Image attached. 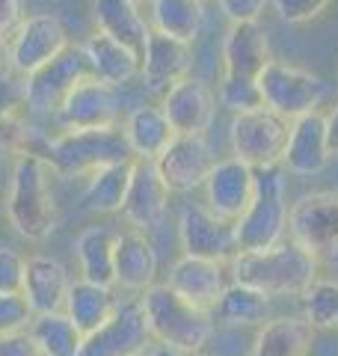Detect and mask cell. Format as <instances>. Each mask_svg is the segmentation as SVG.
Masks as SVG:
<instances>
[{
	"mask_svg": "<svg viewBox=\"0 0 338 356\" xmlns=\"http://www.w3.org/2000/svg\"><path fill=\"white\" fill-rule=\"evenodd\" d=\"M318 255L303 250L300 243L285 238L273 250L238 252L229 261V280L255 288L267 297H303L321 280Z\"/></svg>",
	"mask_w": 338,
	"mask_h": 356,
	"instance_id": "cell-1",
	"label": "cell"
},
{
	"mask_svg": "<svg viewBox=\"0 0 338 356\" xmlns=\"http://www.w3.org/2000/svg\"><path fill=\"white\" fill-rule=\"evenodd\" d=\"M54 170L36 152L15 158L6 193V217L13 229L27 241H45L56 229V196Z\"/></svg>",
	"mask_w": 338,
	"mask_h": 356,
	"instance_id": "cell-2",
	"label": "cell"
},
{
	"mask_svg": "<svg viewBox=\"0 0 338 356\" xmlns=\"http://www.w3.org/2000/svg\"><path fill=\"white\" fill-rule=\"evenodd\" d=\"M140 303L149 332L157 344L172 348L184 356H196L211 344L214 330H217L211 312L193 306L166 282H154L149 291H143Z\"/></svg>",
	"mask_w": 338,
	"mask_h": 356,
	"instance_id": "cell-3",
	"label": "cell"
},
{
	"mask_svg": "<svg viewBox=\"0 0 338 356\" xmlns=\"http://www.w3.org/2000/svg\"><path fill=\"white\" fill-rule=\"evenodd\" d=\"M288 172L285 166L255 170V196L243 217L234 222L241 252H264L288 238Z\"/></svg>",
	"mask_w": 338,
	"mask_h": 356,
	"instance_id": "cell-4",
	"label": "cell"
},
{
	"mask_svg": "<svg viewBox=\"0 0 338 356\" xmlns=\"http://www.w3.org/2000/svg\"><path fill=\"white\" fill-rule=\"evenodd\" d=\"M42 158L51 163L56 175L81 178L92 175L113 163H131L134 154L122 128L113 131H60L45 140Z\"/></svg>",
	"mask_w": 338,
	"mask_h": 356,
	"instance_id": "cell-5",
	"label": "cell"
},
{
	"mask_svg": "<svg viewBox=\"0 0 338 356\" xmlns=\"http://www.w3.org/2000/svg\"><path fill=\"white\" fill-rule=\"evenodd\" d=\"M258 86L264 95V107L288 122L314 113L323 98L330 95V83L323 77L279 60H273L258 74Z\"/></svg>",
	"mask_w": 338,
	"mask_h": 356,
	"instance_id": "cell-6",
	"label": "cell"
},
{
	"mask_svg": "<svg viewBox=\"0 0 338 356\" xmlns=\"http://www.w3.org/2000/svg\"><path fill=\"white\" fill-rule=\"evenodd\" d=\"M291 122L276 116L273 110H255V113L232 116L229 125V143H232V158L243 161L252 170L282 163V154L288 146Z\"/></svg>",
	"mask_w": 338,
	"mask_h": 356,
	"instance_id": "cell-7",
	"label": "cell"
},
{
	"mask_svg": "<svg viewBox=\"0 0 338 356\" xmlns=\"http://www.w3.org/2000/svg\"><path fill=\"white\" fill-rule=\"evenodd\" d=\"M86 77H92V72H89L83 44H69L56 60H51L48 65H42L39 72L24 77L27 107L33 113L56 116V110L72 95V89L81 81H86Z\"/></svg>",
	"mask_w": 338,
	"mask_h": 356,
	"instance_id": "cell-8",
	"label": "cell"
},
{
	"mask_svg": "<svg viewBox=\"0 0 338 356\" xmlns=\"http://www.w3.org/2000/svg\"><path fill=\"white\" fill-rule=\"evenodd\" d=\"M154 344L140 297L125 300L110 315L107 324L89 332L77 356H143Z\"/></svg>",
	"mask_w": 338,
	"mask_h": 356,
	"instance_id": "cell-9",
	"label": "cell"
},
{
	"mask_svg": "<svg viewBox=\"0 0 338 356\" xmlns=\"http://www.w3.org/2000/svg\"><path fill=\"white\" fill-rule=\"evenodd\" d=\"M288 238L312 255L338 250V193H306L288 211Z\"/></svg>",
	"mask_w": 338,
	"mask_h": 356,
	"instance_id": "cell-10",
	"label": "cell"
},
{
	"mask_svg": "<svg viewBox=\"0 0 338 356\" xmlns=\"http://www.w3.org/2000/svg\"><path fill=\"white\" fill-rule=\"evenodd\" d=\"M178 241H182L184 255L193 259H208L217 264H229L238 255V238H234V222L220 220L211 208L187 205L178 214Z\"/></svg>",
	"mask_w": 338,
	"mask_h": 356,
	"instance_id": "cell-11",
	"label": "cell"
},
{
	"mask_svg": "<svg viewBox=\"0 0 338 356\" xmlns=\"http://www.w3.org/2000/svg\"><path fill=\"white\" fill-rule=\"evenodd\" d=\"M119 116L122 110L116 89L95 77H86L72 89L54 122L60 131H113L119 128Z\"/></svg>",
	"mask_w": 338,
	"mask_h": 356,
	"instance_id": "cell-12",
	"label": "cell"
},
{
	"mask_svg": "<svg viewBox=\"0 0 338 356\" xmlns=\"http://www.w3.org/2000/svg\"><path fill=\"white\" fill-rule=\"evenodd\" d=\"M69 48V33L56 15H27L9 39V60L18 77H30Z\"/></svg>",
	"mask_w": 338,
	"mask_h": 356,
	"instance_id": "cell-13",
	"label": "cell"
},
{
	"mask_svg": "<svg viewBox=\"0 0 338 356\" xmlns=\"http://www.w3.org/2000/svg\"><path fill=\"white\" fill-rule=\"evenodd\" d=\"M154 163L166 178L169 191L190 193L196 187H205L214 163H217V154H214L205 134H175L169 149Z\"/></svg>",
	"mask_w": 338,
	"mask_h": 356,
	"instance_id": "cell-14",
	"label": "cell"
},
{
	"mask_svg": "<svg viewBox=\"0 0 338 356\" xmlns=\"http://www.w3.org/2000/svg\"><path fill=\"white\" fill-rule=\"evenodd\" d=\"M255 196V170L238 158H223L214 163L205 181V208L220 220L238 222Z\"/></svg>",
	"mask_w": 338,
	"mask_h": 356,
	"instance_id": "cell-15",
	"label": "cell"
},
{
	"mask_svg": "<svg viewBox=\"0 0 338 356\" xmlns=\"http://www.w3.org/2000/svg\"><path fill=\"white\" fill-rule=\"evenodd\" d=\"M169 191L166 178L161 175L154 161H134L131 163V184H128V196H125V214L131 229H154L161 226V220L169 211Z\"/></svg>",
	"mask_w": 338,
	"mask_h": 356,
	"instance_id": "cell-16",
	"label": "cell"
},
{
	"mask_svg": "<svg viewBox=\"0 0 338 356\" xmlns=\"http://www.w3.org/2000/svg\"><path fill=\"white\" fill-rule=\"evenodd\" d=\"M161 110L175 134H205L217 116V92L190 74L161 98Z\"/></svg>",
	"mask_w": 338,
	"mask_h": 356,
	"instance_id": "cell-17",
	"label": "cell"
},
{
	"mask_svg": "<svg viewBox=\"0 0 338 356\" xmlns=\"http://www.w3.org/2000/svg\"><path fill=\"white\" fill-rule=\"evenodd\" d=\"M190 69H193V51H190V44L161 36V33L152 30L149 42H145V51H143V63H140V81L145 83V89L163 98L178 81L190 77Z\"/></svg>",
	"mask_w": 338,
	"mask_h": 356,
	"instance_id": "cell-18",
	"label": "cell"
},
{
	"mask_svg": "<svg viewBox=\"0 0 338 356\" xmlns=\"http://www.w3.org/2000/svg\"><path fill=\"white\" fill-rule=\"evenodd\" d=\"M330 161L332 154H330V143H326V125H323L321 110L291 122L288 146H285V154H282L285 172L297 178H312V175H321L330 166Z\"/></svg>",
	"mask_w": 338,
	"mask_h": 356,
	"instance_id": "cell-19",
	"label": "cell"
},
{
	"mask_svg": "<svg viewBox=\"0 0 338 356\" xmlns=\"http://www.w3.org/2000/svg\"><path fill=\"white\" fill-rule=\"evenodd\" d=\"M229 270L225 264L208 261V259H193V255H182L169 264L166 285L178 291L184 300H190L199 309H214L223 291L229 288Z\"/></svg>",
	"mask_w": 338,
	"mask_h": 356,
	"instance_id": "cell-20",
	"label": "cell"
},
{
	"mask_svg": "<svg viewBox=\"0 0 338 356\" xmlns=\"http://www.w3.org/2000/svg\"><path fill=\"white\" fill-rule=\"evenodd\" d=\"M116 288L143 294L157 282V250L140 229H125L116 235Z\"/></svg>",
	"mask_w": 338,
	"mask_h": 356,
	"instance_id": "cell-21",
	"label": "cell"
},
{
	"mask_svg": "<svg viewBox=\"0 0 338 356\" xmlns=\"http://www.w3.org/2000/svg\"><path fill=\"white\" fill-rule=\"evenodd\" d=\"M223 74H238V77H252L258 81L270 63V39L261 24H232L223 36Z\"/></svg>",
	"mask_w": 338,
	"mask_h": 356,
	"instance_id": "cell-22",
	"label": "cell"
},
{
	"mask_svg": "<svg viewBox=\"0 0 338 356\" xmlns=\"http://www.w3.org/2000/svg\"><path fill=\"white\" fill-rule=\"evenodd\" d=\"M72 276L56 261L54 255H30L27 276H24V300L33 309V315H51V312H65Z\"/></svg>",
	"mask_w": 338,
	"mask_h": 356,
	"instance_id": "cell-23",
	"label": "cell"
},
{
	"mask_svg": "<svg viewBox=\"0 0 338 356\" xmlns=\"http://www.w3.org/2000/svg\"><path fill=\"white\" fill-rule=\"evenodd\" d=\"M92 21L98 33L122 42L125 48L137 51L143 57L152 27L149 18L140 13V3H134V0H92Z\"/></svg>",
	"mask_w": 338,
	"mask_h": 356,
	"instance_id": "cell-24",
	"label": "cell"
},
{
	"mask_svg": "<svg viewBox=\"0 0 338 356\" xmlns=\"http://www.w3.org/2000/svg\"><path fill=\"white\" fill-rule=\"evenodd\" d=\"M83 51H86V60H89V72H92L95 81L107 83L113 89L131 83L134 77H140V63L143 57L137 51L125 48L122 42L104 36V33H92L86 42H83Z\"/></svg>",
	"mask_w": 338,
	"mask_h": 356,
	"instance_id": "cell-25",
	"label": "cell"
},
{
	"mask_svg": "<svg viewBox=\"0 0 338 356\" xmlns=\"http://www.w3.org/2000/svg\"><path fill=\"white\" fill-rule=\"evenodd\" d=\"M122 134L128 140L134 161H157L175 140V131L163 116L161 104H140L125 116Z\"/></svg>",
	"mask_w": 338,
	"mask_h": 356,
	"instance_id": "cell-26",
	"label": "cell"
},
{
	"mask_svg": "<svg viewBox=\"0 0 338 356\" xmlns=\"http://www.w3.org/2000/svg\"><path fill=\"white\" fill-rule=\"evenodd\" d=\"M116 235L110 226H86L74 238V255L81 264V280L101 285V288H116Z\"/></svg>",
	"mask_w": 338,
	"mask_h": 356,
	"instance_id": "cell-27",
	"label": "cell"
},
{
	"mask_svg": "<svg viewBox=\"0 0 338 356\" xmlns=\"http://www.w3.org/2000/svg\"><path fill=\"white\" fill-rule=\"evenodd\" d=\"M149 27L161 36L193 44L205 27V0H149Z\"/></svg>",
	"mask_w": 338,
	"mask_h": 356,
	"instance_id": "cell-28",
	"label": "cell"
},
{
	"mask_svg": "<svg viewBox=\"0 0 338 356\" xmlns=\"http://www.w3.org/2000/svg\"><path fill=\"white\" fill-rule=\"evenodd\" d=\"M211 318L214 327H229V330L264 327L270 321V297L255 291V288L229 282V288L217 300V306L211 309Z\"/></svg>",
	"mask_w": 338,
	"mask_h": 356,
	"instance_id": "cell-29",
	"label": "cell"
},
{
	"mask_svg": "<svg viewBox=\"0 0 338 356\" xmlns=\"http://www.w3.org/2000/svg\"><path fill=\"white\" fill-rule=\"evenodd\" d=\"M116 306H119V297L113 294V288H101L86 280H72L69 300H65V315L72 318V324L81 330L83 339L89 332H95L101 324H107Z\"/></svg>",
	"mask_w": 338,
	"mask_h": 356,
	"instance_id": "cell-30",
	"label": "cell"
},
{
	"mask_svg": "<svg viewBox=\"0 0 338 356\" xmlns=\"http://www.w3.org/2000/svg\"><path fill=\"white\" fill-rule=\"evenodd\" d=\"M314 330L303 318H273L258 327L246 356H309Z\"/></svg>",
	"mask_w": 338,
	"mask_h": 356,
	"instance_id": "cell-31",
	"label": "cell"
},
{
	"mask_svg": "<svg viewBox=\"0 0 338 356\" xmlns=\"http://www.w3.org/2000/svg\"><path fill=\"white\" fill-rule=\"evenodd\" d=\"M131 163H113L86 178L83 208L89 214H116V211L125 208V196L131 184Z\"/></svg>",
	"mask_w": 338,
	"mask_h": 356,
	"instance_id": "cell-32",
	"label": "cell"
},
{
	"mask_svg": "<svg viewBox=\"0 0 338 356\" xmlns=\"http://www.w3.org/2000/svg\"><path fill=\"white\" fill-rule=\"evenodd\" d=\"M30 339L36 341L42 356H77L81 353L83 336L72 324L65 312H51V315H36L30 324Z\"/></svg>",
	"mask_w": 338,
	"mask_h": 356,
	"instance_id": "cell-33",
	"label": "cell"
},
{
	"mask_svg": "<svg viewBox=\"0 0 338 356\" xmlns=\"http://www.w3.org/2000/svg\"><path fill=\"white\" fill-rule=\"evenodd\" d=\"M303 321L312 330H338V280H318L303 294Z\"/></svg>",
	"mask_w": 338,
	"mask_h": 356,
	"instance_id": "cell-34",
	"label": "cell"
},
{
	"mask_svg": "<svg viewBox=\"0 0 338 356\" xmlns=\"http://www.w3.org/2000/svg\"><path fill=\"white\" fill-rule=\"evenodd\" d=\"M217 104L229 110L232 116H243V113L264 110V95H261V86H258V81H252V77L220 74Z\"/></svg>",
	"mask_w": 338,
	"mask_h": 356,
	"instance_id": "cell-35",
	"label": "cell"
},
{
	"mask_svg": "<svg viewBox=\"0 0 338 356\" xmlns=\"http://www.w3.org/2000/svg\"><path fill=\"white\" fill-rule=\"evenodd\" d=\"M33 309L27 306L24 294H0V336L27 332L33 324Z\"/></svg>",
	"mask_w": 338,
	"mask_h": 356,
	"instance_id": "cell-36",
	"label": "cell"
},
{
	"mask_svg": "<svg viewBox=\"0 0 338 356\" xmlns=\"http://www.w3.org/2000/svg\"><path fill=\"white\" fill-rule=\"evenodd\" d=\"M27 276V259L15 247H0V294H21Z\"/></svg>",
	"mask_w": 338,
	"mask_h": 356,
	"instance_id": "cell-37",
	"label": "cell"
},
{
	"mask_svg": "<svg viewBox=\"0 0 338 356\" xmlns=\"http://www.w3.org/2000/svg\"><path fill=\"white\" fill-rule=\"evenodd\" d=\"M33 131L21 116H9V119H0V158H9V154H24L33 152L30 149V137Z\"/></svg>",
	"mask_w": 338,
	"mask_h": 356,
	"instance_id": "cell-38",
	"label": "cell"
},
{
	"mask_svg": "<svg viewBox=\"0 0 338 356\" xmlns=\"http://www.w3.org/2000/svg\"><path fill=\"white\" fill-rule=\"evenodd\" d=\"M270 6L288 24H306V21H314L330 6V0H270Z\"/></svg>",
	"mask_w": 338,
	"mask_h": 356,
	"instance_id": "cell-39",
	"label": "cell"
},
{
	"mask_svg": "<svg viewBox=\"0 0 338 356\" xmlns=\"http://www.w3.org/2000/svg\"><path fill=\"white\" fill-rule=\"evenodd\" d=\"M217 3L229 24H258L270 0H217Z\"/></svg>",
	"mask_w": 338,
	"mask_h": 356,
	"instance_id": "cell-40",
	"label": "cell"
},
{
	"mask_svg": "<svg viewBox=\"0 0 338 356\" xmlns=\"http://www.w3.org/2000/svg\"><path fill=\"white\" fill-rule=\"evenodd\" d=\"M27 107V95H24V77L9 74L6 81H0V119L18 116V110Z\"/></svg>",
	"mask_w": 338,
	"mask_h": 356,
	"instance_id": "cell-41",
	"label": "cell"
},
{
	"mask_svg": "<svg viewBox=\"0 0 338 356\" xmlns=\"http://www.w3.org/2000/svg\"><path fill=\"white\" fill-rule=\"evenodd\" d=\"M24 18V0H0V39H13Z\"/></svg>",
	"mask_w": 338,
	"mask_h": 356,
	"instance_id": "cell-42",
	"label": "cell"
},
{
	"mask_svg": "<svg viewBox=\"0 0 338 356\" xmlns=\"http://www.w3.org/2000/svg\"><path fill=\"white\" fill-rule=\"evenodd\" d=\"M0 356H42L30 332H13V336H0Z\"/></svg>",
	"mask_w": 338,
	"mask_h": 356,
	"instance_id": "cell-43",
	"label": "cell"
},
{
	"mask_svg": "<svg viewBox=\"0 0 338 356\" xmlns=\"http://www.w3.org/2000/svg\"><path fill=\"white\" fill-rule=\"evenodd\" d=\"M323 125H326V143H330V154L338 158V102L332 104L330 113H323Z\"/></svg>",
	"mask_w": 338,
	"mask_h": 356,
	"instance_id": "cell-44",
	"label": "cell"
},
{
	"mask_svg": "<svg viewBox=\"0 0 338 356\" xmlns=\"http://www.w3.org/2000/svg\"><path fill=\"white\" fill-rule=\"evenodd\" d=\"M9 74H15L13 72V60H9V42L0 39V81H6Z\"/></svg>",
	"mask_w": 338,
	"mask_h": 356,
	"instance_id": "cell-45",
	"label": "cell"
},
{
	"mask_svg": "<svg viewBox=\"0 0 338 356\" xmlns=\"http://www.w3.org/2000/svg\"><path fill=\"white\" fill-rule=\"evenodd\" d=\"M134 3H149V0H134Z\"/></svg>",
	"mask_w": 338,
	"mask_h": 356,
	"instance_id": "cell-46",
	"label": "cell"
},
{
	"mask_svg": "<svg viewBox=\"0 0 338 356\" xmlns=\"http://www.w3.org/2000/svg\"><path fill=\"white\" fill-rule=\"evenodd\" d=\"M196 356H202V353H196Z\"/></svg>",
	"mask_w": 338,
	"mask_h": 356,
	"instance_id": "cell-47",
	"label": "cell"
}]
</instances>
